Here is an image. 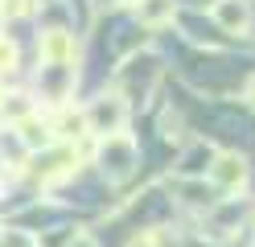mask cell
Returning <instances> with one entry per match:
<instances>
[{"label": "cell", "mask_w": 255, "mask_h": 247, "mask_svg": "<svg viewBox=\"0 0 255 247\" xmlns=\"http://www.w3.org/2000/svg\"><path fill=\"white\" fill-rule=\"evenodd\" d=\"M210 186L214 190H239V186H247V177H251V165H247V157L243 153H235V148H227V153H214L210 157Z\"/></svg>", "instance_id": "obj_3"}, {"label": "cell", "mask_w": 255, "mask_h": 247, "mask_svg": "<svg viewBox=\"0 0 255 247\" xmlns=\"http://www.w3.org/2000/svg\"><path fill=\"white\" fill-rule=\"evenodd\" d=\"M0 21H4V16H0Z\"/></svg>", "instance_id": "obj_19"}, {"label": "cell", "mask_w": 255, "mask_h": 247, "mask_svg": "<svg viewBox=\"0 0 255 247\" xmlns=\"http://www.w3.org/2000/svg\"><path fill=\"white\" fill-rule=\"evenodd\" d=\"M83 120H87V132H99V136H116L128 124V103L124 95H99L83 107Z\"/></svg>", "instance_id": "obj_2"}, {"label": "cell", "mask_w": 255, "mask_h": 247, "mask_svg": "<svg viewBox=\"0 0 255 247\" xmlns=\"http://www.w3.org/2000/svg\"><path fill=\"white\" fill-rule=\"evenodd\" d=\"M144 247H181V239L173 235L169 227H156V231H148V239H144Z\"/></svg>", "instance_id": "obj_11"}, {"label": "cell", "mask_w": 255, "mask_h": 247, "mask_svg": "<svg viewBox=\"0 0 255 247\" xmlns=\"http://www.w3.org/2000/svg\"><path fill=\"white\" fill-rule=\"evenodd\" d=\"M243 99H247V103L255 107V70L247 74V87H243Z\"/></svg>", "instance_id": "obj_14"}, {"label": "cell", "mask_w": 255, "mask_h": 247, "mask_svg": "<svg viewBox=\"0 0 255 247\" xmlns=\"http://www.w3.org/2000/svg\"><path fill=\"white\" fill-rule=\"evenodd\" d=\"M12 66H17V45H12L8 37H0V74L12 70Z\"/></svg>", "instance_id": "obj_12"}, {"label": "cell", "mask_w": 255, "mask_h": 247, "mask_svg": "<svg viewBox=\"0 0 255 247\" xmlns=\"http://www.w3.org/2000/svg\"><path fill=\"white\" fill-rule=\"evenodd\" d=\"M17 128H21V148H25V153H37V148H50V144H54L50 124L37 120V115H29V120L17 124Z\"/></svg>", "instance_id": "obj_7"}, {"label": "cell", "mask_w": 255, "mask_h": 247, "mask_svg": "<svg viewBox=\"0 0 255 247\" xmlns=\"http://www.w3.org/2000/svg\"><path fill=\"white\" fill-rule=\"evenodd\" d=\"M37 4H54V0H37Z\"/></svg>", "instance_id": "obj_17"}, {"label": "cell", "mask_w": 255, "mask_h": 247, "mask_svg": "<svg viewBox=\"0 0 255 247\" xmlns=\"http://www.w3.org/2000/svg\"><path fill=\"white\" fill-rule=\"evenodd\" d=\"M70 247H95V239H91V235H74V243H70Z\"/></svg>", "instance_id": "obj_15"}, {"label": "cell", "mask_w": 255, "mask_h": 247, "mask_svg": "<svg viewBox=\"0 0 255 247\" xmlns=\"http://www.w3.org/2000/svg\"><path fill=\"white\" fill-rule=\"evenodd\" d=\"M50 132H54V140H78V136H83V132H87V120H83V107H78V111H62V120H54L50 124Z\"/></svg>", "instance_id": "obj_9"}, {"label": "cell", "mask_w": 255, "mask_h": 247, "mask_svg": "<svg viewBox=\"0 0 255 247\" xmlns=\"http://www.w3.org/2000/svg\"><path fill=\"white\" fill-rule=\"evenodd\" d=\"M0 99H4V87H0Z\"/></svg>", "instance_id": "obj_18"}, {"label": "cell", "mask_w": 255, "mask_h": 247, "mask_svg": "<svg viewBox=\"0 0 255 247\" xmlns=\"http://www.w3.org/2000/svg\"><path fill=\"white\" fill-rule=\"evenodd\" d=\"M177 16V0H140L136 4V21L144 29H161Z\"/></svg>", "instance_id": "obj_6"}, {"label": "cell", "mask_w": 255, "mask_h": 247, "mask_svg": "<svg viewBox=\"0 0 255 247\" xmlns=\"http://www.w3.org/2000/svg\"><path fill=\"white\" fill-rule=\"evenodd\" d=\"M0 115L4 120H12V124H25L29 115H37V107H33V99H29L25 91H4V99H0Z\"/></svg>", "instance_id": "obj_8"}, {"label": "cell", "mask_w": 255, "mask_h": 247, "mask_svg": "<svg viewBox=\"0 0 255 247\" xmlns=\"http://www.w3.org/2000/svg\"><path fill=\"white\" fill-rule=\"evenodd\" d=\"M210 21L231 33V37H243V33H251L255 25V4L251 0H214L210 4Z\"/></svg>", "instance_id": "obj_4"}, {"label": "cell", "mask_w": 255, "mask_h": 247, "mask_svg": "<svg viewBox=\"0 0 255 247\" xmlns=\"http://www.w3.org/2000/svg\"><path fill=\"white\" fill-rule=\"evenodd\" d=\"M29 0H0V16H25Z\"/></svg>", "instance_id": "obj_13"}, {"label": "cell", "mask_w": 255, "mask_h": 247, "mask_svg": "<svg viewBox=\"0 0 255 247\" xmlns=\"http://www.w3.org/2000/svg\"><path fill=\"white\" fill-rule=\"evenodd\" d=\"M124 4H140V0H124Z\"/></svg>", "instance_id": "obj_16"}, {"label": "cell", "mask_w": 255, "mask_h": 247, "mask_svg": "<svg viewBox=\"0 0 255 247\" xmlns=\"http://www.w3.org/2000/svg\"><path fill=\"white\" fill-rule=\"evenodd\" d=\"M0 247H37V239L21 227H0Z\"/></svg>", "instance_id": "obj_10"}, {"label": "cell", "mask_w": 255, "mask_h": 247, "mask_svg": "<svg viewBox=\"0 0 255 247\" xmlns=\"http://www.w3.org/2000/svg\"><path fill=\"white\" fill-rule=\"evenodd\" d=\"M37 49H41V62L70 66V58H74V33H66V29H45L41 41H37Z\"/></svg>", "instance_id": "obj_5"}, {"label": "cell", "mask_w": 255, "mask_h": 247, "mask_svg": "<svg viewBox=\"0 0 255 247\" xmlns=\"http://www.w3.org/2000/svg\"><path fill=\"white\" fill-rule=\"evenodd\" d=\"M99 173L107 177V181H128L136 173V161H140V153H136V140L128 136V132H116V136H103L99 140Z\"/></svg>", "instance_id": "obj_1"}]
</instances>
